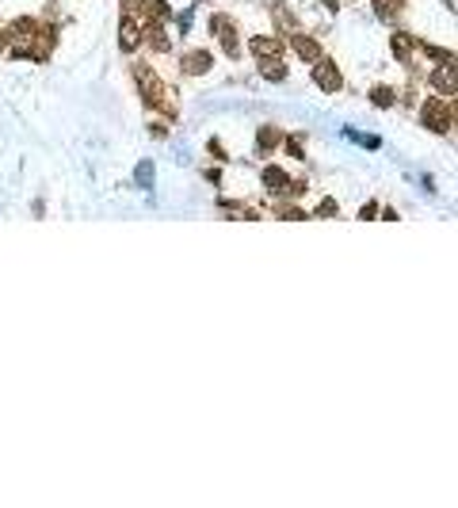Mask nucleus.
<instances>
[{"label":"nucleus","instance_id":"18","mask_svg":"<svg viewBox=\"0 0 458 508\" xmlns=\"http://www.w3.org/2000/svg\"><path fill=\"white\" fill-rule=\"evenodd\" d=\"M138 180H142V187H149V184H153V165H149V161H142V165H138Z\"/></svg>","mask_w":458,"mask_h":508},{"label":"nucleus","instance_id":"10","mask_svg":"<svg viewBox=\"0 0 458 508\" xmlns=\"http://www.w3.org/2000/svg\"><path fill=\"white\" fill-rule=\"evenodd\" d=\"M260 180H264V187L267 191H287V187H291V172H283V168H275V165H267L264 172H260Z\"/></svg>","mask_w":458,"mask_h":508},{"label":"nucleus","instance_id":"2","mask_svg":"<svg viewBox=\"0 0 458 508\" xmlns=\"http://www.w3.org/2000/svg\"><path fill=\"white\" fill-rule=\"evenodd\" d=\"M134 81H138V92H142V100L149 103V107H168V103H164V81L157 77L149 65H138Z\"/></svg>","mask_w":458,"mask_h":508},{"label":"nucleus","instance_id":"12","mask_svg":"<svg viewBox=\"0 0 458 508\" xmlns=\"http://www.w3.org/2000/svg\"><path fill=\"white\" fill-rule=\"evenodd\" d=\"M279 142H283V130H279V126H264L256 134V153H271Z\"/></svg>","mask_w":458,"mask_h":508},{"label":"nucleus","instance_id":"15","mask_svg":"<svg viewBox=\"0 0 458 508\" xmlns=\"http://www.w3.org/2000/svg\"><path fill=\"white\" fill-rule=\"evenodd\" d=\"M401 8H405V0H375V16H382V20H397Z\"/></svg>","mask_w":458,"mask_h":508},{"label":"nucleus","instance_id":"14","mask_svg":"<svg viewBox=\"0 0 458 508\" xmlns=\"http://www.w3.org/2000/svg\"><path fill=\"white\" fill-rule=\"evenodd\" d=\"M275 27H279V35L298 31V20H294V12H287V4H275Z\"/></svg>","mask_w":458,"mask_h":508},{"label":"nucleus","instance_id":"4","mask_svg":"<svg viewBox=\"0 0 458 508\" xmlns=\"http://www.w3.org/2000/svg\"><path fill=\"white\" fill-rule=\"evenodd\" d=\"M210 31L222 39V50L229 54V58H237L241 54V39H237V27L226 23V16H210Z\"/></svg>","mask_w":458,"mask_h":508},{"label":"nucleus","instance_id":"21","mask_svg":"<svg viewBox=\"0 0 458 508\" xmlns=\"http://www.w3.org/2000/svg\"><path fill=\"white\" fill-rule=\"evenodd\" d=\"M321 4H325V8H329V12H332V16H336V12H340V0H321Z\"/></svg>","mask_w":458,"mask_h":508},{"label":"nucleus","instance_id":"19","mask_svg":"<svg viewBox=\"0 0 458 508\" xmlns=\"http://www.w3.org/2000/svg\"><path fill=\"white\" fill-rule=\"evenodd\" d=\"M279 218H306L302 206H279Z\"/></svg>","mask_w":458,"mask_h":508},{"label":"nucleus","instance_id":"1","mask_svg":"<svg viewBox=\"0 0 458 508\" xmlns=\"http://www.w3.org/2000/svg\"><path fill=\"white\" fill-rule=\"evenodd\" d=\"M420 122H424L432 134H451V126H454V111H451V100H443V96H435V100H428L424 107H420Z\"/></svg>","mask_w":458,"mask_h":508},{"label":"nucleus","instance_id":"16","mask_svg":"<svg viewBox=\"0 0 458 508\" xmlns=\"http://www.w3.org/2000/svg\"><path fill=\"white\" fill-rule=\"evenodd\" d=\"M394 88H390V84H382V88H370V103H375V107H394Z\"/></svg>","mask_w":458,"mask_h":508},{"label":"nucleus","instance_id":"5","mask_svg":"<svg viewBox=\"0 0 458 508\" xmlns=\"http://www.w3.org/2000/svg\"><path fill=\"white\" fill-rule=\"evenodd\" d=\"M119 46H123V54H134L138 46H142V20H138V16L123 12V23H119Z\"/></svg>","mask_w":458,"mask_h":508},{"label":"nucleus","instance_id":"6","mask_svg":"<svg viewBox=\"0 0 458 508\" xmlns=\"http://www.w3.org/2000/svg\"><path fill=\"white\" fill-rule=\"evenodd\" d=\"M432 88L439 92V96H447L451 100L454 96V61H435V69H432Z\"/></svg>","mask_w":458,"mask_h":508},{"label":"nucleus","instance_id":"8","mask_svg":"<svg viewBox=\"0 0 458 508\" xmlns=\"http://www.w3.org/2000/svg\"><path fill=\"white\" fill-rule=\"evenodd\" d=\"M390 50H394V58L397 61H405V65H413V58L420 54V42L413 39L409 31H397L394 39H390Z\"/></svg>","mask_w":458,"mask_h":508},{"label":"nucleus","instance_id":"13","mask_svg":"<svg viewBox=\"0 0 458 508\" xmlns=\"http://www.w3.org/2000/svg\"><path fill=\"white\" fill-rule=\"evenodd\" d=\"M256 69L264 73L267 81H283V77H287V65H283V58H256Z\"/></svg>","mask_w":458,"mask_h":508},{"label":"nucleus","instance_id":"17","mask_svg":"<svg viewBox=\"0 0 458 508\" xmlns=\"http://www.w3.org/2000/svg\"><path fill=\"white\" fill-rule=\"evenodd\" d=\"M283 142H287V153H291V157H298V161H302V157H306V149H302V138H287V134H283Z\"/></svg>","mask_w":458,"mask_h":508},{"label":"nucleus","instance_id":"20","mask_svg":"<svg viewBox=\"0 0 458 508\" xmlns=\"http://www.w3.org/2000/svg\"><path fill=\"white\" fill-rule=\"evenodd\" d=\"M313 214H317V218H321V214H325V218H329V214H336V203H332V199H325V206H317Z\"/></svg>","mask_w":458,"mask_h":508},{"label":"nucleus","instance_id":"11","mask_svg":"<svg viewBox=\"0 0 458 508\" xmlns=\"http://www.w3.org/2000/svg\"><path fill=\"white\" fill-rule=\"evenodd\" d=\"M248 50L256 54V58H283V42H279V39H271V35H264V39L256 35V39L248 42Z\"/></svg>","mask_w":458,"mask_h":508},{"label":"nucleus","instance_id":"3","mask_svg":"<svg viewBox=\"0 0 458 508\" xmlns=\"http://www.w3.org/2000/svg\"><path fill=\"white\" fill-rule=\"evenodd\" d=\"M313 84L321 92H340L344 88V77H340V69H336L329 58H317L313 61Z\"/></svg>","mask_w":458,"mask_h":508},{"label":"nucleus","instance_id":"9","mask_svg":"<svg viewBox=\"0 0 458 508\" xmlns=\"http://www.w3.org/2000/svg\"><path fill=\"white\" fill-rule=\"evenodd\" d=\"M210 65H214L210 50H188L183 54V73H188V77H203V73H210Z\"/></svg>","mask_w":458,"mask_h":508},{"label":"nucleus","instance_id":"7","mask_svg":"<svg viewBox=\"0 0 458 508\" xmlns=\"http://www.w3.org/2000/svg\"><path fill=\"white\" fill-rule=\"evenodd\" d=\"M291 50H294L302 61H310V65H313L317 58H325L321 42H317L313 35H302V31H294V35H291Z\"/></svg>","mask_w":458,"mask_h":508}]
</instances>
